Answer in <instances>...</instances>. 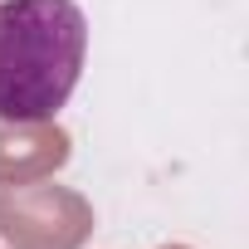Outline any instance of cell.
Returning <instances> with one entry per match:
<instances>
[{"label": "cell", "instance_id": "cell-1", "mask_svg": "<svg viewBox=\"0 0 249 249\" xmlns=\"http://www.w3.org/2000/svg\"><path fill=\"white\" fill-rule=\"evenodd\" d=\"M88 20L73 0H0V122H54L78 88Z\"/></svg>", "mask_w": 249, "mask_h": 249}]
</instances>
